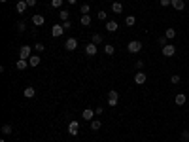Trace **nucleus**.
<instances>
[{"instance_id":"nucleus-1","label":"nucleus","mask_w":189,"mask_h":142,"mask_svg":"<svg viewBox=\"0 0 189 142\" xmlns=\"http://www.w3.org/2000/svg\"><path fill=\"white\" fill-rule=\"evenodd\" d=\"M127 49H129V53H138L140 49H142V42H138V40H132L127 44Z\"/></svg>"},{"instance_id":"nucleus-2","label":"nucleus","mask_w":189,"mask_h":142,"mask_svg":"<svg viewBox=\"0 0 189 142\" xmlns=\"http://www.w3.org/2000/svg\"><path fill=\"white\" fill-rule=\"evenodd\" d=\"M68 133L72 134V137H78L80 134V123L76 121V119H72V121L68 123Z\"/></svg>"},{"instance_id":"nucleus-3","label":"nucleus","mask_w":189,"mask_h":142,"mask_svg":"<svg viewBox=\"0 0 189 142\" xmlns=\"http://www.w3.org/2000/svg\"><path fill=\"white\" fill-rule=\"evenodd\" d=\"M30 53H32V47L30 46H23L19 49V59H30V57H32Z\"/></svg>"},{"instance_id":"nucleus-4","label":"nucleus","mask_w":189,"mask_h":142,"mask_svg":"<svg viewBox=\"0 0 189 142\" xmlns=\"http://www.w3.org/2000/svg\"><path fill=\"white\" fill-rule=\"evenodd\" d=\"M174 53H176V47H174L172 44H165L163 46V55L165 57H172Z\"/></svg>"},{"instance_id":"nucleus-5","label":"nucleus","mask_w":189,"mask_h":142,"mask_svg":"<svg viewBox=\"0 0 189 142\" xmlns=\"http://www.w3.org/2000/svg\"><path fill=\"white\" fill-rule=\"evenodd\" d=\"M65 47L68 49V51H74V49L78 47V40H76V38H68V40L65 42Z\"/></svg>"},{"instance_id":"nucleus-6","label":"nucleus","mask_w":189,"mask_h":142,"mask_svg":"<svg viewBox=\"0 0 189 142\" xmlns=\"http://www.w3.org/2000/svg\"><path fill=\"white\" fill-rule=\"evenodd\" d=\"M44 23H46V17H44V15H40V13L32 15V25H34V27H42Z\"/></svg>"},{"instance_id":"nucleus-7","label":"nucleus","mask_w":189,"mask_h":142,"mask_svg":"<svg viewBox=\"0 0 189 142\" xmlns=\"http://www.w3.org/2000/svg\"><path fill=\"white\" fill-rule=\"evenodd\" d=\"M146 80H148V74H146V72H136V74H134V82H136L138 85L146 83Z\"/></svg>"},{"instance_id":"nucleus-8","label":"nucleus","mask_w":189,"mask_h":142,"mask_svg":"<svg viewBox=\"0 0 189 142\" xmlns=\"http://www.w3.org/2000/svg\"><path fill=\"white\" fill-rule=\"evenodd\" d=\"M95 116H96L95 110H91V108H85V110H83V114H81V118L85 119V121H91V119H93Z\"/></svg>"},{"instance_id":"nucleus-9","label":"nucleus","mask_w":189,"mask_h":142,"mask_svg":"<svg viewBox=\"0 0 189 142\" xmlns=\"http://www.w3.org/2000/svg\"><path fill=\"white\" fill-rule=\"evenodd\" d=\"M172 8L176 11H184L185 10V2L184 0H172Z\"/></svg>"},{"instance_id":"nucleus-10","label":"nucleus","mask_w":189,"mask_h":142,"mask_svg":"<svg viewBox=\"0 0 189 142\" xmlns=\"http://www.w3.org/2000/svg\"><path fill=\"white\" fill-rule=\"evenodd\" d=\"M62 32H65V28H62V25H53V28H51V34H53L55 38L62 36Z\"/></svg>"},{"instance_id":"nucleus-11","label":"nucleus","mask_w":189,"mask_h":142,"mask_svg":"<svg viewBox=\"0 0 189 142\" xmlns=\"http://www.w3.org/2000/svg\"><path fill=\"white\" fill-rule=\"evenodd\" d=\"M85 53H87L89 57H95V55H96V44H93V42H91V44H87V46H85Z\"/></svg>"},{"instance_id":"nucleus-12","label":"nucleus","mask_w":189,"mask_h":142,"mask_svg":"<svg viewBox=\"0 0 189 142\" xmlns=\"http://www.w3.org/2000/svg\"><path fill=\"white\" fill-rule=\"evenodd\" d=\"M27 8H29V4H27L25 0H19V2L15 4V10H17L19 13H25V11H27Z\"/></svg>"},{"instance_id":"nucleus-13","label":"nucleus","mask_w":189,"mask_h":142,"mask_svg":"<svg viewBox=\"0 0 189 142\" xmlns=\"http://www.w3.org/2000/svg\"><path fill=\"white\" fill-rule=\"evenodd\" d=\"M23 95H25V98H34V95H36V89H34V87H25Z\"/></svg>"},{"instance_id":"nucleus-14","label":"nucleus","mask_w":189,"mask_h":142,"mask_svg":"<svg viewBox=\"0 0 189 142\" xmlns=\"http://www.w3.org/2000/svg\"><path fill=\"white\" fill-rule=\"evenodd\" d=\"M185 101H187V97H185L184 93H178V95H176V98H174V102H176L178 106H184V104H185Z\"/></svg>"},{"instance_id":"nucleus-15","label":"nucleus","mask_w":189,"mask_h":142,"mask_svg":"<svg viewBox=\"0 0 189 142\" xmlns=\"http://www.w3.org/2000/svg\"><path fill=\"white\" fill-rule=\"evenodd\" d=\"M117 28H119V25H117L115 21H108V23H106V31L108 32H115Z\"/></svg>"},{"instance_id":"nucleus-16","label":"nucleus","mask_w":189,"mask_h":142,"mask_svg":"<svg viewBox=\"0 0 189 142\" xmlns=\"http://www.w3.org/2000/svg\"><path fill=\"white\" fill-rule=\"evenodd\" d=\"M40 61H42V59H40V55H32L30 59H29V65H30V66H38V65H40Z\"/></svg>"},{"instance_id":"nucleus-17","label":"nucleus","mask_w":189,"mask_h":142,"mask_svg":"<svg viewBox=\"0 0 189 142\" xmlns=\"http://www.w3.org/2000/svg\"><path fill=\"white\" fill-rule=\"evenodd\" d=\"M112 11H114V13H121L123 11V4L121 2H114V4H112Z\"/></svg>"},{"instance_id":"nucleus-18","label":"nucleus","mask_w":189,"mask_h":142,"mask_svg":"<svg viewBox=\"0 0 189 142\" xmlns=\"http://www.w3.org/2000/svg\"><path fill=\"white\" fill-rule=\"evenodd\" d=\"M165 38H166V40H172V38H176V31H174V28H166V32H165Z\"/></svg>"},{"instance_id":"nucleus-19","label":"nucleus","mask_w":189,"mask_h":142,"mask_svg":"<svg viewBox=\"0 0 189 142\" xmlns=\"http://www.w3.org/2000/svg\"><path fill=\"white\" fill-rule=\"evenodd\" d=\"M100 127H102V121H100V119H93V121H91V129H93V131H99Z\"/></svg>"},{"instance_id":"nucleus-20","label":"nucleus","mask_w":189,"mask_h":142,"mask_svg":"<svg viewBox=\"0 0 189 142\" xmlns=\"http://www.w3.org/2000/svg\"><path fill=\"white\" fill-rule=\"evenodd\" d=\"M80 23H81L83 27H89V25H91V15H81Z\"/></svg>"},{"instance_id":"nucleus-21","label":"nucleus","mask_w":189,"mask_h":142,"mask_svg":"<svg viewBox=\"0 0 189 142\" xmlns=\"http://www.w3.org/2000/svg\"><path fill=\"white\" fill-rule=\"evenodd\" d=\"M104 53L106 55H114L115 53V47L112 46V44H108V46H104Z\"/></svg>"},{"instance_id":"nucleus-22","label":"nucleus","mask_w":189,"mask_h":142,"mask_svg":"<svg viewBox=\"0 0 189 142\" xmlns=\"http://www.w3.org/2000/svg\"><path fill=\"white\" fill-rule=\"evenodd\" d=\"M15 66H17V70H25L27 68V59H19Z\"/></svg>"},{"instance_id":"nucleus-23","label":"nucleus","mask_w":189,"mask_h":142,"mask_svg":"<svg viewBox=\"0 0 189 142\" xmlns=\"http://www.w3.org/2000/svg\"><path fill=\"white\" fill-rule=\"evenodd\" d=\"M89 11H91V8H89V4H83L81 8H80V13L81 15H89Z\"/></svg>"},{"instance_id":"nucleus-24","label":"nucleus","mask_w":189,"mask_h":142,"mask_svg":"<svg viewBox=\"0 0 189 142\" xmlns=\"http://www.w3.org/2000/svg\"><path fill=\"white\" fill-rule=\"evenodd\" d=\"M59 17H61V21H68V17H70V13H68L66 10H61V11H59Z\"/></svg>"},{"instance_id":"nucleus-25","label":"nucleus","mask_w":189,"mask_h":142,"mask_svg":"<svg viewBox=\"0 0 189 142\" xmlns=\"http://www.w3.org/2000/svg\"><path fill=\"white\" fill-rule=\"evenodd\" d=\"M91 42L99 46V44H102V36H100V34H93V38H91Z\"/></svg>"},{"instance_id":"nucleus-26","label":"nucleus","mask_w":189,"mask_h":142,"mask_svg":"<svg viewBox=\"0 0 189 142\" xmlns=\"http://www.w3.org/2000/svg\"><path fill=\"white\" fill-rule=\"evenodd\" d=\"M125 23H127L129 27H132V25H134V23H136V17H134V15H129L127 19H125Z\"/></svg>"},{"instance_id":"nucleus-27","label":"nucleus","mask_w":189,"mask_h":142,"mask_svg":"<svg viewBox=\"0 0 189 142\" xmlns=\"http://www.w3.org/2000/svg\"><path fill=\"white\" fill-rule=\"evenodd\" d=\"M11 131H13V129H11L10 123H6V125L2 127V133H4V134H11Z\"/></svg>"},{"instance_id":"nucleus-28","label":"nucleus","mask_w":189,"mask_h":142,"mask_svg":"<svg viewBox=\"0 0 189 142\" xmlns=\"http://www.w3.org/2000/svg\"><path fill=\"white\" fill-rule=\"evenodd\" d=\"M34 49H36V51H40V53H42V51H44V49H46V46L42 44V42H36V44H34Z\"/></svg>"},{"instance_id":"nucleus-29","label":"nucleus","mask_w":189,"mask_h":142,"mask_svg":"<svg viewBox=\"0 0 189 142\" xmlns=\"http://www.w3.org/2000/svg\"><path fill=\"white\" fill-rule=\"evenodd\" d=\"M96 17H99L100 21H106V19H108V13H106V11H102V10H100L99 13H96Z\"/></svg>"},{"instance_id":"nucleus-30","label":"nucleus","mask_w":189,"mask_h":142,"mask_svg":"<svg viewBox=\"0 0 189 142\" xmlns=\"http://www.w3.org/2000/svg\"><path fill=\"white\" fill-rule=\"evenodd\" d=\"M62 2H65V0H51V6H53V8H61Z\"/></svg>"},{"instance_id":"nucleus-31","label":"nucleus","mask_w":189,"mask_h":142,"mask_svg":"<svg viewBox=\"0 0 189 142\" xmlns=\"http://www.w3.org/2000/svg\"><path fill=\"white\" fill-rule=\"evenodd\" d=\"M117 101H119V98H112V97H108V104L112 106V108H114V106H117Z\"/></svg>"},{"instance_id":"nucleus-32","label":"nucleus","mask_w":189,"mask_h":142,"mask_svg":"<svg viewBox=\"0 0 189 142\" xmlns=\"http://www.w3.org/2000/svg\"><path fill=\"white\" fill-rule=\"evenodd\" d=\"M108 97H112V98H119V93H117L115 89H110V93H108Z\"/></svg>"},{"instance_id":"nucleus-33","label":"nucleus","mask_w":189,"mask_h":142,"mask_svg":"<svg viewBox=\"0 0 189 142\" xmlns=\"http://www.w3.org/2000/svg\"><path fill=\"white\" fill-rule=\"evenodd\" d=\"M25 27H27V25L23 23V21H19V23H17V31H19V32H25Z\"/></svg>"},{"instance_id":"nucleus-34","label":"nucleus","mask_w":189,"mask_h":142,"mask_svg":"<svg viewBox=\"0 0 189 142\" xmlns=\"http://www.w3.org/2000/svg\"><path fill=\"white\" fill-rule=\"evenodd\" d=\"M181 140H184V142H189V131H184V133H181Z\"/></svg>"},{"instance_id":"nucleus-35","label":"nucleus","mask_w":189,"mask_h":142,"mask_svg":"<svg viewBox=\"0 0 189 142\" xmlns=\"http://www.w3.org/2000/svg\"><path fill=\"white\" fill-rule=\"evenodd\" d=\"M62 28H65V31H68V28H72V23H70V21H62Z\"/></svg>"},{"instance_id":"nucleus-36","label":"nucleus","mask_w":189,"mask_h":142,"mask_svg":"<svg viewBox=\"0 0 189 142\" xmlns=\"http://www.w3.org/2000/svg\"><path fill=\"white\" fill-rule=\"evenodd\" d=\"M180 80H181V78H180L178 74H174V76L170 78V82H172V83H180Z\"/></svg>"},{"instance_id":"nucleus-37","label":"nucleus","mask_w":189,"mask_h":142,"mask_svg":"<svg viewBox=\"0 0 189 142\" xmlns=\"http://www.w3.org/2000/svg\"><path fill=\"white\" fill-rule=\"evenodd\" d=\"M161 6L166 8V6H172V0H161Z\"/></svg>"},{"instance_id":"nucleus-38","label":"nucleus","mask_w":189,"mask_h":142,"mask_svg":"<svg viewBox=\"0 0 189 142\" xmlns=\"http://www.w3.org/2000/svg\"><path fill=\"white\" fill-rule=\"evenodd\" d=\"M27 4H29V8H34V6H36V0H25Z\"/></svg>"},{"instance_id":"nucleus-39","label":"nucleus","mask_w":189,"mask_h":142,"mask_svg":"<svg viewBox=\"0 0 189 142\" xmlns=\"http://www.w3.org/2000/svg\"><path fill=\"white\" fill-rule=\"evenodd\" d=\"M136 68L142 70V68H144V61H138V63H136Z\"/></svg>"},{"instance_id":"nucleus-40","label":"nucleus","mask_w":189,"mask_h":142,"mask_svg":"<svg viewBox=\"0 0 189 142\" xmlns=\"http://www.w3.org/2000/svg\"><path fill=\"white\" fill-rule=\"evenodd\" d=\"M95 114H96V116H100V114H102V106H99V108H95Z\"/></svg>"},{"instance_id":"nucleus-41","label":"nucleus","mask_w":189,"mask_h":142,"mask_svg":"<svg viewBox=\"0 0 189 142\" xmlns=\"http://www.w3.org/2000/svg\"><path fill=\"white\" fill-rule=\"evenodd\" d=\"M66 2H68V4H76V2H78V0H66Z\"/></svg>"},{"instance_id":"nucleus-42","label":"nucleus","mask_w":189,"mask_h":142,"mask_svg":"<svg viewBox=\"0 0 189 142\" xmlns=\"http://www.w3.org/2000/svg\"><path fill=\"white\" fill-rule=\"evenodd\" d=\"M0 2H8V0H0Z\"/></svg>"},{"instance_id":"nucleus-43","label":"nucleus","mask_w":189,"mask_h":142,"mask_svg":"<svg viewBox=\"0 0 189 142\" xmlns=\"http://www.w3.org/2000/svg\"><path fill=\"white\" fill-rule=\"evenodd\" d=\"M32 142H38V140H32Z\"/></svg>"},{"instance_id":"nucleus-44","label":"nucleus","mask_w":189,"mask_h":142,"mask_svg":"<svg viewBox=\"0 0 189 142\" xmlns=\"http://www.w3.org/2000/svg\"><path fill=\"white\" fill-rule=\"evenodd\" d=\"M184 2H185V0H184Z\"/></svg>"}]
</instances>
